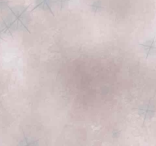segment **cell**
I'll list each match as a JSON object with an SVG mask.
<instances>
[{"label":"cell","instance_id":"obj_1","mask_svg":"<svg viewBox=\"0 0 156 146\" xmlns=\"http://www.w3.org/2000/svg\"><path fill=\"white\" fill-rule=\"evenodd\" d=\"M143 47H144V49L145 51H146L147 56L155 54H156L155 38H152V39H150L149 40V41H146V43L143 44Z\"/></svg>","mask_w":156,"mask_h":146}]
</instances>
